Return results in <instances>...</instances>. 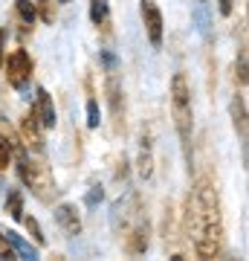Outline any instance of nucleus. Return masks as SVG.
<instances>
[{"label":"nucleus","instance_id":"nucleus-20","mask_svg":"<svg viewBox=\"0 0 249 261\" xmlns=\"http://www.w3.org/2000/svg\"><path fill=\"white\" fill-rule=\"evenodd\" d=\"M3 38H6V32L0 29V67H3Z\"/></svg>","mask_w":249,"mask_h":261},{"label":"nucleus","instance_id":"nucleus-12","mask_svg":"<svg viewBox=\"0 0 249 261\" xmlns=\"http://www.w3.org/2000/svg\"><path fill=\"white\" fill-rule=\"evenodd\" d=\"M99 105L96 102H87V125H90V128H99Z\"/></svg>","mask_w":249,"mask_h":261},{"label":"nucleus","instance_id":"nucleus-10","mask_svg":"<svg viewBox=\"0 0 249 261\" xmlns=\"http://www.w3.org/2000/svg\"><path fill=\"white\" fill-rule=\"evenodd\" d=\"M6 206H9V215L15 218V221H20V218H23V203H20V195H18V192H12V195H9Z\"/></svg>","mask_w":249,"mask_h":261},{"label":"nucleus","instance_id":"nucleus-11","mask_svg":"<svg viewBox=\"0 0 249 261\" xmlns=\"http://www.w3.org/2000/svg\"><path fill=\"white\" fill-rule=\"evenodd\" d=\"M104 15H107V0H93V9H90V20L93 23H102Z\"/></svg>","mask_w":249,"mask_h":261},{"label":"nucleus","instance_id":"nucleus-3","mask_svg":"<svg viewBox=\"0 0 249 261\" xmlns=\"http://www.w3.org/2000/svg\"><path fill=\"white\" fill-rule=\"evenodd\" d=\"M142 20H145L151 44L159 47V44H162V12H159V6L154 0H142Z\"/></svg>","mask_w":249,"mask_h":261},{"label":"nucleus","instance_id":"nucleus-13","mask_svg":"<svg viewBox=\"0 0 249 261\" xmlns=\"http://www.w3.org/2000/svg\"><path fill=\"white\" fill-rule=\"evenodd\" d=\"M18 12H20V18H23V20L35 18V9H32V3H29V0H18Z\"/></svg>","mask_w":249,"mask_h":261},{"label":"nucleus","instance_id":"nucleus-2","mask_svg":"<svg viewBox=\"0 0 249 261\" xmlns=\"http://www.w3.org/2000/svg\"><path fill=\"white\" fill-rule=\"evenodd\" d=\"M171 108H174L177 134H180V140L188 151V140H191V93H188V84H185L183 73H177L171 79Z\"/></svg>","mask_w":249,"mask_h":261},{"label":"nucleus","instance_id":"nucleus-19","mask_svg":"<svg viewBox=\"0 0 249 261\" xmlns=\"http://www.w3.org/2000/svg\"><path fill=\"white\" fill-rule=\"evenodd\" d=\"M220 12L223 15H229L232 12V0H220Z\"/></svg>","mask_w":249,"mask_h":261},{"label":"nucleus","instance_id":"nucleus-17","mask_svg":"<svg viewBox=\"0 0 249 261\" xmlns=\"http://www.w3.org/2000/svg\"><path fill=\"white\" fill-rule=\"evenodd\" d=\"M0 258H15V252H12L9 241H3V238H0Z\"/></svg>","mask_w":249,"mask_h":261},{"label":"nucleus","instance_id":"nucleus-7","mask_svg":"<svg viewBox=\"0 0 249 261\" xmlns=\"http://www.w3.org/2000/svg\"><path fill=\"white\" fill-rule=\"evenodd\" d=\"M6 241H9L12 247H15V250L20 252V258H29V261L38 258V250H35V247H29V244L23 241V238H20L18 232H6Z\"/></svg>","mask_w":249,"mask_h":261},{"label":"nucleus","instance_id":"nucleus-14","mask_svg":"<svg viewBox=\"0 0 249 261\" xmlns=\"http://www.w3.org/2000/svg\"><path fill=\"white\" fill-rule=\"evenodd\" d=\"M26 226H29V229H32V235H35V238H38V244H44V241H46L44 235H41V226H38L35 221H32V218H26Z\"/></svg>","mask_w":249,"mask_h":261},{"label":"nucleus","instance_id":"nucleus-6","mask_svg":"<svg viewBox=\"0 0 249 261\" xmlns=\"http://www.w3.org/2000/svg\"><path fill=\"white\" fill-rule=\"evenodd\" d=\"M56 221L61 224V229L70 232V235H78V229H81V221H78L75 209H73V206H67V203H61L56 209Z\"/></svg>","mask_w":249,"mask_h":261},{"label":"nucleus","instance_id":"nucleus-4","mask_svg":"<svg viewBox=\"0 0 249 261\" xmlns=\"http://www.w3.org/2000/svg\"><path fill=\"white\" fill-rule=\"evenodd\" d=\"M6 73H9V82L15 87H23L26 84L29 73H32V61H29L26 49H15L12 53V58L6 61Z\"/></svg>","mask_w":249,"mask_h":261},{"label":"nucleus","instance_id":"nucleus-15","mask_svg":"<svg viewBox=\"0 0 249 261\" xmlns=\"http://www.w3.org/2000/svg\"><path fill=\"white\" fill-rule=\"evenodd\" d=\"M238 79H240V84H246V56L240 53V64H238Z\"/></svg>","mask_w":249,"mask_h":261},{"label":"nucleus","instance_id":"nucleus-5","mask_svg":"<svg viewBox=\"0 0 249 261\" xmlns=\"http://www.w3.org/2000/svg\"><path fill=\"white\" fill-rule=\"evenodd\" d=\"M35 119H41L44 128L56 125V108H52V99H49L46 90H38V96H35Z\"/></svg>","mask_w":249,"mask_h":261},{"label":"nucleus","instance_id":"nucleus-18","mask_svg":"<svg viewBox=\"0 0 249 261\" xmlns=\"http://www.w3.org/2000/svg\"><path fill=\"white\" fill-rule=\"evenodd\" d=\"M9 163V151H6V142H0V168H6Z\"/></svg>","mask_w":249,"mask_h":261},{"label":"nucleus","instance_id":"nucleus-8","mask_svg":"<svg viewBox=\"0 0 249 261\" xmlns=\"http://www.w3.org/2000/svg\"><path fill=\"white\" fill-rule=\"evenodd\" d=\"M232 116H235V128H238L240 137H246V111H243V99L235 96V102H232Z\"/></svg>","mask_w":249,"mask_h":261},{"label":"nucleus","instance_id":"nucleus-1","mask_svg":"<svg viewBox=\"0 0 249 261\" xmlns=\"http://www.w3.org/2000/svg\"><path fill=\"white\" fill-rule=\"evenodd\" d=\"M188 226H191L194 247L203 258H214L223 247V215L220 197L212 180H200L194 189L191 206H188Z\"/></svg>","mask_w":249,"mask_h":261},{"label":"nucleus","instance_id":"nucleus-16","mask_svg":"<svg viewBox=\"0 0 249 261\" xmlns=\"http://www.w3.org/2000/svg\"><path fill=\"white\" fill-rule=\"evenodd\" d=\"M99 200H102V186H96L90 195H87V206H96Z\"/></svg>","mask_w":249,"mask_h":261},{"label":"nucleus","instance_id":"nucleus-9","mask_svg":"<svg viewBox=\"0 0 249 261\" xmlns=\"http://www.w3.org/2000/svg\"><path fill=\"white\" fill-rule=\"evenodd\" d=\"M139 174L151 177V142L142 140V154H139Z\"/></svg>","mask_w":249,"mask_h":261}]
</instances>
